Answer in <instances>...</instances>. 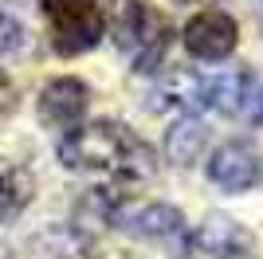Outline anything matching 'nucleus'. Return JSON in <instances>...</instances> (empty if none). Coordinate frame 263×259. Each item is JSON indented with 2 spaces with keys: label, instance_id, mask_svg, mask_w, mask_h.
<instances>
[{
  "label": "nucleus",
  "instance_id": "4468645a",
  "mask_svg": "<svg viewBox=\"0 0 263 259\" xmlns=\"http://www.w3.org/2000/svg\"><path fill=\"white\" fill-rule=\"evenodd\" d=\"M8 98H12V83H8V75L0 71V110L8 106Z\"/></svg>",
  "mask_w": 263,
  "mask_h": 259
},
{
  "label": "nucleus",
  "instance_id": "ddd939ff",
  "mask_svg": "<svg viewBox=\"0 0 263 259\" xmlns=\"http://www.w3.org/2000/svg\"><path fill=\"white\" fill-rule=\"evenodd\" d=\"M24 47V24L12 16V12L0 8V55H12Z\"/></svg>",
  "mask_w": 263,
  "mask_h": 259
},
{
  "label": "nucleus",
  "instance_id": "f257e3e1",
  "mask_svg": "<svg viewBox=\"0 0 263 259\" xmlns=\"http://www.w3.org/2000/svg\"><path fill=\"white\" fill-rule=\"evenodd\" d=\"M55 157L63 169L87 173V177L102 181V189H114V193H122V184L149 181L157 173V153L134 130L110 118L67 130L55 145Z\"/></svg>",
  "mask_w": 263,
  "mask_h": 259
},
{
  "label": "nucleus",
  "instance_id": "9d476101",
  "mask_svg": "<svg viewBox=\"0 0 263 259\" xmlns=\"http://www.w3.org/2000/svg\"><path fill=\"white\" fill-rule=\"evenodd\" d=\"M32 196H35L32 173L24 169L20 161L0 157V224H12L24 208L32 205Z\"/></svg>",
  "mask_w": 263,
  "mask_h": 259
},
{
  "label": "nucleus",
  "instance_id": "f03ea898",
  "mask_svg": "<svg viewBox=\"0 0 263 259\" xmlns=\"http://www.w3.org/2000/svg\"><path fill=\"white\" fill-rule=\"evenodd\" d=\"M110 35L122 55H130L134 71H157V63L169 51V20L145 0H118L110 16Z\"/></svg>",
  "mask_w": 263,
  "mask_h": 259
},
{
  "label": "nucleus",
  "instance_id": "423d86ee",
  "mask_svg": "<svg viewBox=\"0 0 263 259\" xmlns=\"http://www.w3.org/2000/svg\"><path fill=\"white\" fill-rule=\"evenodd\" d=\"M185 47L189 55H197V59H228L232 51H236V43H240V28H236V20H232L228 12L220 8H204L197 12L193 20L185 24Z\"/></svg>",
  "mask_w": 263,
  "mask_h": 259
},
{
  "label": "nucleus",
  "instance_id": "6e6552de",
  "mask_svg": "<svg viewBox=\"0 0 263 259\" xmlns=\"http://www.w3.org/2000/svg\"><path fill=\"white\" fill-rule=\"evenodd\" d=\"M193 244L212 259H248L255 251V239L248 236L243 224H236L232 216H209V220L197 228Z\"/></svg>",
  "mask_w": 263,
  "mask_h": 259
},
{
  "label": "nucleus",
  "instance_id": "9b49d317",
  "mask_svg": "<svg viewBox=\"0 0 263 259\" xmlns=\"http://www.w3.org/2000/svg\"><path fill=\"white\" fill-rule=\"evenodd\" d=\"M200 150H204V126L197 118H181L169 126V134H165V157L169 161L193 165L200 157Z\"/></svg>",
  "mask_w": 263,
  "mask_h": 259
},
{
  "label": "nucleus",
  "instance_id": "1a4fd4ad",
  "mask_svg": "<svg viewBox=\"0 0 263 259\" xmlns=\"http://www.w3.org/2000/svg\"><path fill=\"white\" fill-rule=\"evenodd\" d=\"M154 110H181V118H193L204 106V75L197 71H169L154 90Z\"/></svg>",
  "mask_w": 263,
  "mask_h": 259
},
{
  "label": "nucleus",
  "instance_id": "0eeeda50",
  "mask_svg": "<svg viewBox=\"0 0 263 259\" xmlns=\"http://www.w3.org/2000/svg\"><path fill=\"white\" fill-rule=\"evenodd\" d=\"M87 106H90V90L83 79L63 75V79H51L40 90V122L47 130H59V134L75 130L87 114Z\"/></svg>",
  "mask_w": 263,
  "mask_h": 259
},
{
  "label": "nucleus",
  "instance_id": "7ed1b4c3",
  "mask_svg": "<svg viewBox=\"0 0 263 259\" xmlns=\"http://www.w3.org/2000/svg\"><path fill=\"white\" fill-rule=\"evenodd\" d=\"M51 24V47L59 55L95 51L106 35V8L102 0H40Z\"/></svg>",
  "mask_w": 263,
  "mask_h": 259
},
{
  "label": "nucleus",
  "instance_id": "f8f14e48",
  "mask_svg": "<svg viewBox=\"0 0 263 259\" xmlns=\"http://www.w3.org/2000/svg\"><path fill=\"white\" fill-rule=\"evenodd\" d=\"M240 114L252 122V126H259V122H263V79H259V75H252V71H248V79H243Z\"/></svg>",
  "mask_w": 263,
  "mask_h": 259
},
{
  "label": "nucleus",
  "instance_id": "20e7f679",
  "mask_svg": "<svg viewBox=\"0 0 263 259\" xmlns=\"http://www.w3.org/2000/svg\"><path fill=\"white\" fill-rule=\"evenodd\" d=\"M106 220L118 232L138 236V239H157V244H173V248L189 244L185 216L169 205H157V200H118Z\"/></svg>",
  "mask_w": 263,
  "mask_h": 259
},
{
  "label": "nucleus",
  "instance_id": "39448f33",
  "mask_svg": "<svg viewBox=\"0 0 263 259\" xmlns=\"http://www.w3.org/2000/svg\"><path fill=\"white\" fill-rule=\"evenodd\" d=\"M204 173L220 193H248L263 181V157L252 141H224L220 150H212Z\"/></svg>",
  "mask_w": 263,
  "mask_h": 259
}]
</instances>
